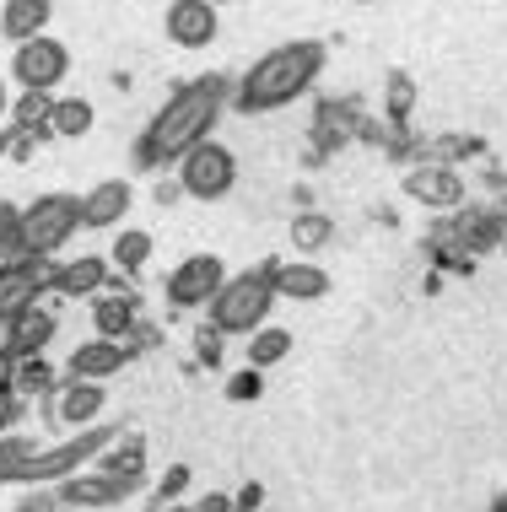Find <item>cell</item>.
Listing matches in <instances>:
<instances>
[{
    "label": "cell",
    "mask_w": 507,
    "mask_h": 512,
    "mask_svg": "<svg viewBox=\"0 0 507 512\" xmlns=\"http://www.w3.org/2000/svg\"><path fill=\"white\" fill-rule=\"evenodd\" d=\"M227 103V76H195L189 87H178L168 103L157 108V119L146 124L135 157L146 168H162V162H184L195 146L211 141V124Z\"/></svg>",
    "instance_id": "obj_1"
},
{
    "label": "cell",
    "mask_w": 507,
    "mask_h": 512,
    "mask_svg": "<svg viewBox=\"0 0 507 512\" xmlns=\"http://www.w3.org/2000/svg\"><path fill=\"white\" fill-rule=\"evenodd\" d=\"M319 71H324V44L319 38H297V44L259 54L249 71H243L232 103H238L243 114H270V108H286V103L303 98L313 81H319Z\"/></svg>",
    "instance_id": "obj_2"
},
{
    "label": "cell",
    "mask_w": 507,
    "mask_h": 512,
    "mask_svg": "<svg viewBox=\"0 0 507 512\" xmlns=\"http://www.w3.org/2000/svg\"><path fill=\"white\" fill-rule=\"evenodd\" d=\"M76 232H81V200L76 195H38L27 211H17V238H11V248H17V259H27V265H44Z\"/></svg>",
    "instance_id": "obj_3"
},
{
    "label": "cell",
    "mask_w": 507,
    "mask_h": 512,
    "mask_svg": "<svg viewBox=\"0 0 507 512\" xmlns=\"http://www.w3.org/2000/svg\"><path fill=\"white\" fill-rule=\"evenodd\" d=\"M270 308H276V275H270V265L227 275V286L211 297V329L216 335H254V329H265Z\"/></svg>",
    "instance_id": "obj_4"
},
{
    "label": "cell",
    "mask_w": 507,
    "mask_h": 512,
    "mask_svg": "<svg viewBox=\"0 0 507 512\" xmlns=\"http://www.w3.org/2000/svg\"><path fill=\"white\" fill-rule=\"evenodd\" d=\"M65 76H71V49L49 33L27 38V44H17V54H11V81H17L22 92H54Z\"/></svg>",
    "instance_id": "obj_5"
},
{
    "label": "cell",
    "mask_w": 507,
    "mask_h": 512,
    "mask_svg": "<svg viewBox=\"0 0 507 512\" xmlns=\"http://www.w3.org/2000/svg\"><path fill=\"white\" fill-rule=\"evenodd\" d=\"M232 184H238V157L216 141L195 146L178 162V189L195 195V200H222V195H232Z\"/></svg>",
    "instance_id": "obj_6"
},
{
    "label": "cell",
    "mask_w": 507,
    "mask_h": 512,
    "mask_svg": "<svg viewBox=\"0 0 507 512\" xmlns=\"http://www.w3.org/2000/svg\"><path fill=\"white\" fill-rule=\"evenodd\" d=\"M227 286V265L216 254H189L168 275V302L173 308H211V297Z\"/></svg>",
    "instance_id": "obj_7"
},
{
    "label": "cell",
    "mask_w": 507,
    "mask_h": 512,
    "mask_svg": "<svg viewBox=\"0 0 507 512\" xmlns=\"http://www.w3.org/2000/svg\"><path fill=\"white\" fill-rule=\"evenodd\" d=\"M168 38L178 49H211V38L222 33V22H216V6L211 0H168Z\"/></svg>",
    "instance_id": "obj_8"
},
{
    "label": "cell",
    "mask_w": 507,
    "mask_h": 512,
    "mask_svg": "<svg viewBox=\"0 0 507 512\" xmlns=\"http://www.w3.org/2000/svg\"><path fill=\"white\" fill-rule=\"evenodd\" d=\"M38 292H44V270L38 265H27V259L0 265V329H11L22 313H33Z\"/></svg>",
    "instance_id": "obj_9"
},
{
    "label": "cell",
    "mask_w": 507,
    "mask_h": 512,
    "mask_svg": "<svg viewBox=\"0 0 507 512\" xmlns=\"http://www.w3.org/2000/svg\"><path fill=\"white\" fill-rule=\"evenodd\" d=\"M125 211H130V184H125V178H103L98 189L81 195V227H92V232L119 227Z\"/></svg>",
    "instance_id": "obj_10"
},
{
    "label": "cell",
    "mask_w": 507,
    "mask_h": 512,
    "mask_svg": "<svg viewBox=\"0 0 507 512\" xmlns=\"http://www.w3.org/2000/svg\"><path fill=\"white\" fill-rule=\"evenodd\" d=\"M54 17V0H6L0 6V38H11V44H27V38H38Z\"/></svg>",
    "instance_id": "obj_11"
},
{
    "label": "cell",
    "mask_w": 507,
    "mask_h": 512,
    "mask_svg": "<svg viewBox=\"0 0 507 512\" xmlns=\"http://www.w3.org/2000/svg\"><path fill=\"white\" fill-rule=\"evenodd\" d=\"M119 367H125V345L119 340L76 345V356H71V378L76 383H98V378H108V372H119Z\"/></svg>",
    "instance_id": "obj_12"
},
{
    "label": "cell",
    "mask_w": 507,
    "mask_h": 512,
    "mask_svg": "<svg viewBox=\"0 0 507 512\" xmlns=\"http://www.w3.org/2000/svg\"><path fill=\"white\" fill-rule=\"evenodd\" d=\"M270 275H276V297H292V302H313L330 292V275L319 265H270Z\"/></svg>",
    "instance_id": "obj_13"
},
{
    "label": "cell",
    "mask_w": 507,
    "mask_h": 512,
    "mask_svg": "<svg viewBox=\"0 0 507 512\" xmlns=\"http://www.w3.org/2000/svg\"><path fill=\"white\" fill-rule=\"evenodd\" d=\"M49 335H54V313L33 308V313H22L17 324H11V340H6V345H11V356L22 362V356L44 351V345H49Z\"/></svg>",
    "instance_id": "obj_14"
},
{
    "label": "cell",
    "mask_w": 507,
    "mask_h": 512,
    "mask_svg": "<svg viewBox=\"0 0 507 512\" xmlns=\"http://www.w3.org/2000/svg\"><path fill=\"white\" fill-rule=\"evenodd\" d=\"M92 103L87 98H60L49 103V135H60V141H81V135L92 130Z\"/></svg>",
    "instance_id": "obj_15"
},
{
    "label": "cell",
    "mask_w": 507,
    "mask_h": 512,
    "mask_svg": "<svg viewBox=\"0 0 507 512\" xmlns=\"http://www.w3.org/2000/svg\"><path fill=\"white\" fill-rule=\"evenodd\" d=\"M292 356V329H276V324H265V329H254L249 335V367L254 372H265V367H276Z\"/></svg>",
    "instance_id": "obj_16"
},
{
    "label": "cell",
    "mask_w": 507,
    "mask_h": 512,
    "mask_svg": "<svg viewBox=\"0 0 507 512\" xmlns=\"http://www.w3.org/2000/svg\"><path fill=\"white\" fill-rule=\"evenodd\" d=\"M103 281H108V265H103V259H71V265L54 275V292L81 297V292H103Z\"/></svg>",
    "instance_id": "obj_17"
},
{
    "label": "cell",
    "mask_w": 507,
    "mask_h": 512,
    "mask_svg": "<svg viewBox=\"0 0 507 512\" xmlns=\"http://www.w3.org/2000/svg\"><path fill=\"white\" fill-rule=\"evenodd\" d=\"M92 324H98V335L103 340H114V335H125V329L135 324V297H98L92 302Z\"/></svg>",
    "instance_id": "obj_18"
},
{
    "label": "cell",
    "mask_w": 507,
    "mask_h": 512,
    "mask_svg": "<svg viewBox=\"0 0 507 512\" xmlns=\"http://www.w3.org/2000/svg\"><path fill=\"white\" fill-rule=\"evenodd\" d=\"M405 189L416 200H432V205H459V178L454 173H410Z\"/></svg>",
    "instance_id": "obj_19"
},
{
    "label": "cell",
    "mask_w": 507,
    "mask_h": 512,
    "mask_svg": "<svg viewBox=\"0 0 507 512\" xmlns=\"http://www.w3.org/2000/svg\"><path fill=\"white\" fill-rule=\"evenodd\" d=\"M98 410H103V389H98V383H71L65 399H60V421H71V426L92 421Z\"/></svg>",
    "instance_id": "obj_20"
},
{
    "label": "cell",
    "mask_w": 507,
    "mask_h": 512,
    "mask_svg": "<svg viewBox=\"0 0 507 512\" xmlns=\"http://www.w3.org/2000/svg\"><path fill=\"white\" fill-rule=\"evenodd\" d=\"M146 259H152V238H146V232H119L114 238V265L125 275H141Z\"/></svg>",
    "instance_id": "obj_21"
},
{
    "label": "cell",
    "mask_w": 507,
    "mask_h": 512,
    "mask_svg": "<svg viewBox=\"0 0 507 512\" xmlns=\"http://www.w3.org/2000/svg\"><path fill=\"white\" fill-rule=\"evenodd\" d=\"M330 238H335L330 216H297V221H292V243H297V248H324Z\"/></svg>",
    "instance_id": "obj_22"
},
{
    "label": "cell",
    "mask_w": 507,
    "mask_h": 512,
    "mask_svg": "<svg viewBox=\"0 0 507 512\" xmlns=\"http://www.w3.org/2000/svg\"><path fill=\"white\" fill-rule=\"evenodd\" d=\"M17 114H22V130H38V135H49V98H44V92H27Z\"/></svg>",
    "instance_id": "obj_23"
},
{
    "label": "cell",
    "mask_w": 507,
    "mask_h": 512,
    "mask_svg": "<svg viewBox=\"0 0 507 512\" xmlns=\"http://www.w3.org/2000/svg\"><path fill=\"white\" fill-rule=\"evenodd\" d=\"M410 103H416V87H410V76H394V81H389V114L405 119Z\"/></svg>",
    "instance_id": "obj_24"
},
{
    "label": "cell",
    "mask_w": 507,
    "mask_h": 512,
    "mask_svg": "<svg viewBox=\"0 0 507 512\" xmlns=\"http://www.w3.org/2000/svg\"><path fill=\"white\" fill-rule=\"evenodd\" d=\"M17 367H22V362L11 356V345L0 340V399H6L11 389H17Z\"/></svg>",
    "instance_id": "obj_25"
},
{
    "label": "cell",
    "mask_w": 507,
    "mask_h": 512,
    "mask_svg": "<svg viewBox=\"0 0 507 512\" xmlns=\"http://www.w3.org/2000/svg\"><path fill=\"white\" fill-rule=\"evenodd\" d=\"M44 383H49V367H44V362H27V367H17V389L33 394V389H44Z\"/></svg>",
    "instance_id": "obj_26"
},
{
    "label": "cell",
    "mask_w": 507,
    "mask_h": 512,
    "mask_svg": "<svg viewBox=\"0 0 507 512\" xmlns=\"http://www.w3.org/2000/svg\"><path fill=\"white\" fill-rule=\"evenodd\" d=\"M11 238H17V205L0 200V254L11 248Z\"/></svg>",
    "instance_id": "obj_27"
},
{
    "label": "cell",
    "mask_w": 507,
    "mask_h": 512,
    "mask_svg": "<svg viewBox=\"0 0 507 512\" xmlns=\"http://www.w3.org/2000/svg\"><path fill=\"white\" fill-rule=\"evenodd\" d=\"M249 394H259V378H238V383H232V399H249Z\"/></svg>",
    "instance_id": "obj_28"
},
{
    "label": "cell",
    "mask_w": 507,
    "mask_h": 512,
    "mask_svg": "<svg viewBox=\"0 0 507 512\" xmlns=\"http://www.w3.org/2000/svg\"><path fill=\"white\" fill-rule=\"evenodd\" d=\"M6 108H11V98H6V76H0V119H6Z\"/></svg>",
    "instance_id": "obj_29"
},
{
    "label": "cell",
    "mask_w": 507,
    "mask_h": 512,
    "mask_svg": "<svg viewBox=\"0 0 507 512\" xmlns=\"http://www.w3.org/2000/svg\"><path fill=\"white\" fill-rule=\"evenodd\" d=\"M491 512H507V491H502V496H497V507H491Z\"/></svg>",
    "instance_id": "obj_30"
},
{
    "label": "cell",
    "mask_w": 507,
    "mask_h": 512,
    "mask_svg": "<svg viewBox=\"0 0 507 512\" xmlns=\"http://www.w3.org/2000/svg\"><path fill=\"white\" fill-rule=\"evenodd\" d=\"M211 6H227V0H211Z\"/></svg>",
    "instance_id": "obj_31"
},
{
    "label": "cell",
    "mask_w": 507,
    "mask_h": 512,
    "mask_svg": "<svg viewBox=\"0 0 507 512\" xmlns=\"http://www.w3.org/2000/svg\"><path fill=\"white\" fill-rule=\"evenodd\" d=\"M356 6H367V0H356Z\"/></svg>",
    "instance_id": "obj_32"
}]
</instances>
